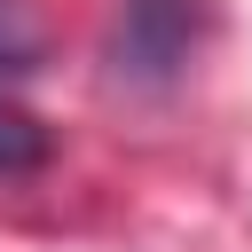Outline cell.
Listing matches in <instances>:
<instances>
[{"label":"cell","instance_id":"cell-2","mask_svg":"<svg viewBox=\"0 0 252 252\" xmlns=\"http://www.w3.org/2000/svg\"><path fill=\"white\" fill-rule=\"evenodd\" d=\"M47 150H55V142H47V126H39L32 110L0 102V181H8V173H39V165H47Z\"/></svg>","mask_w":252,"mask_h":252},{"label":"cell","instance_id":"cell-1","mask_svg":"<svg viewBox=\"0 0 252 252\" xmlns=\"http://www.w3.org/2000/svg\"><path fill=\"white\" fill-rule=\"evenodd\" d=\"M173 63H189V0H126V24H118V71H134V79H165Z\"/></svg>","mask_w":252,"mask_h":252},{"label":"cell","instance_id":"cell-3","mask_svg":"<svg viewBox=\"0 0 252 252\" xmlns=\"http://www.w3.org/2000/svg\"><path fill=\"white\" fill-rule=\"evenodd\" d=\"M39 16L24 8V0H0V79H24V71H39Z\"/></svg>","mask_w":252,"mask_h":252}]
</instances>
